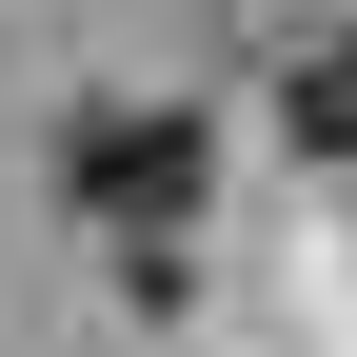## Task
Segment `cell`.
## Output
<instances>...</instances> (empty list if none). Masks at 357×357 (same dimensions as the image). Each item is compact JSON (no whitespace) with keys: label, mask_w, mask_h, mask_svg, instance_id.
Masks as SVG:
<instances>
[{"label":"cell","mask_w":357,"mask_h":357,"mask_svg":"<svg viewBox=\"0 0 357 357\" xmlns=\"http://www.w3.org/2000/svg\"><path fill=\"white\" fill-rule=\"evenodd\" d=\"M199 178H218V139L178 100H79L60 119V199L119 238V278L139 298H178V238H199Z\"/></svg>","instance_id":"1"},{"label":"cell","mask_w":357,"mask_h":357,"mask_svg":"<svg viewBox=\"0 0 357 357\" xmlns=\"http://www.w3.org/2000/svg\"><path fill=\"white\" fill-rule=\"evenodd\" d=\"M278 139H298V159H357V20H318V40L278 60Z\"/></svg>","instance_id":"2"}]
</instances>
